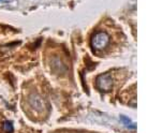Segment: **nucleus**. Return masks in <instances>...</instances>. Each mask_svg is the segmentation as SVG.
Segmentation results:
<instances>
[{"label": "nucleus", "instance_id": "obj_5", "mask_svg": "<svg viewBox=\"0 0 148 133\" xmlns=\"http://www.w3.org/2000/svg\"><path fill=\"white\" fill-rule=\"evenodd\" d=\"M120 119H121V122L126 127H128L130 129H136V125L134 122H132V120L130 118H128L126 116H120Z\"/></svg>", "mask_w": 148, "mask_h": 133}, {"label": "nucleus", "instance_id": "obj_7", "mask_svg": "<svg viewBox=\"0 0 148 133\" xmlns=\"http://www.w3.org/2000/svg\"><path fill=\"white\" fill-rule=\"evenodd\" d=\"M0 1H1V0H0Z\"/></svg>", "mask_w": 148, "mask_h": 133}, {"label": "nucleus", "instance_id": "obj_2", "mask_svg": "<svg viewBox=\"0 0 148 133\" xmlns=\"http://www.w3.org/2000/svg\"><path fill=\"white\" fill-rule=\"evenodd\" d=\"M28 102H29L30 106L34 108V111L39 112V113H42V112H45L46 110V103H45V100L40 96V95H37V93H32L29 96V99H28Z\"/></svg>", "mask_w": 148, "mask_h": 133}, {"label": "nucleus", "instance_id": "obj_1", "mask_svg": "<svg viewBox=\"0 0 148 133\" xmlns=\"http://www.w3.org/2000/svg\"><path fill=\"white\" fill-rule=\"evenodd\" d=\"M110 43V37L108 33L100 31L93 34L91 38V46L95 51H102Z\"/></svg>", "mask_w": 148, "mask_h": 133}, {"label": "nucleus", "instance_id": "obj_4", "mask_svg": "<svg viewBox=\"0 0 148 133\" xmlns=\"http://www.w3.org/2000/svg\"><path fill=\"white\" fill-rule=\"evenodd\" d=\"M49 64H51L52 71L56 74H64L68 71L66 64L63 63V61L59 57H53Z\"/></svg>", "mask_w": 148, "mask_h": 133}, {"label": "nucleus", "instance_id": "obj_3", "mask_svg": "<svg viewBox=\"0 0 148 133\" xmlns=\"http://www.w3.org/2000/svg\"><path fill=\"white\" fill-rule=\"evenodd\" d=\"M97 87L103 93H108L113 88V80L110 74H102L97 78Z\"/></svg>", "mask_w": 148, "mask_h": 133}, {"label": "nucleus", "instance_id": "obj_6", "mask_svg": "<svg viewBox=\"0 0 148 133\" xmlns=\"http://www.w3.org/2000/svg\"><path fill=\"white\" fill-rule=\"evenodd\" d=\"M3 129L5 132L8 133H11L12 131H13V125H12L10 121H5L3 123Z\"/></svg>", "mask_w": 148, "mask_h": 133}]
</instances>
